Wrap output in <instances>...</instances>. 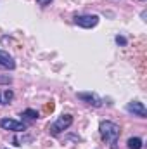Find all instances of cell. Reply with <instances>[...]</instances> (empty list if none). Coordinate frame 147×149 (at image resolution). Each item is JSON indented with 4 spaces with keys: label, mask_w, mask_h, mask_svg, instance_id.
<instances>
[{
    "label": "cell",
    "mask_w": 147,
    "mask_h": 149,
    "mask_svg": "<svg viewBox=\"0 0 147 149\" xmlns=\"http://www.w3.org/2000/svg\"><path fill=\"white\" fill-rule=\"evenodd\" d=\"M99 130H101V137L106 141V142H111V144H116V141H118V137H119V127L114 123V121H109V120H106V121H102L101 123V127H99Z\"/></svg>",
    "instance_id": "1"
},
{
    "label": "cell",
    "mask_w": 147,
    "mask_h": 149,
    "mask_svg": "<svg viewBox=\"0 0 147 149\" xmlns=\"http://www.w3.org/2000/svg\"><path fill=\"white\" fill-rule=\"evenodd\" d=\"M71 125H73V116H71V114H62V116L57 118L55 123H52V125L49 127V132H50L52 135H59L62 130L69 128Z\"/></svg>",
    "instance_id": "2"
},
{
    "label": "cell",
    "mask_w": 147,
    "mask_h": 149,
    "mask_svg": "<svg viewBox=\"0 0 147 149\" xmlns=\"http://www.w3.org/2000/svg\"><path fill=\"white\" fill-rule=\"evenodd\" d=\"M74 24L81 26V28H94L99 24V16L95 14H83V16H76L74 17Z\"/></svg>",
    "instance_id": "3"
},
{
    "label": "cell",
    "mask_w": 147,
    "mask_h": 149,
    "mask_svg": "<svg viewBox=\"0 0 147 149\" xmlns=\"http://www.w3.org/2000/svg\"><path fill=\"white\" fill-rule=\"evenodd\" d=\"M0 128L10 130V132H24L26 125L21 123V121H17V120H12V118H2L0 120Z\"/></svg>",
    "instance_id": "4"
},
{
    "label": "cell",
    "mask_w": 147,
    "mask_h": 149,
    "mask_svg": "<svg viewBox=\"0 0 147 149\" xmlns=\"http://www.w3.org/2000/svg\"><path fill=\"white\" fill-rule=\"evenodd\" d=\"M76 97H78L80 101H83V102L94 106V108H101V106H102V99H101L97 94H92V92H80V94H76Z\"/></svg>",
    "instance_id": "5"
},
{
    "label": "cell",
    "mask_w": 147,
    "mask_h": 149,
    "mask_svg": "<svg viewBox=\"0 0 147 149\" xmlns=\"http://www.w3.org/2000/svg\"><path fill=\"white\" fill-rule=\"evenodd\" d=\"M126 111L132 113L133 116H139V118H146L147 116V109L144 106V102H139V101H132L126 104Z\"/></svg>",
    "instance_id": "6"
},
{
    "label": "cell",
    "mask_w": 147,
    "mask_h": 149,
    "mask_svg": "<svg viewBox=\"0 0 147 149\" xmlns=\"http://www.w3.org/2000/svg\"><path fill=\"white\" fill-rule=\"evenodd\" d=\"M0 66L2 68H7V70H14L16 68V61H14V57L9 52L0 50Z\"/></svg>",
    "instance_id": "7"
},
{
    "label": "cell",
    "mask_w": 147,
    "mask_h": 149,
    "mask_svg": "<svg viewBox=\"0 0 147 149\" xmlns=\"http://www.w3.org/2000/svg\"><path fill=\"white\" fill-rule=\"evenodd\" d=\"M126 144H128V149H142V139L140 137H130Z\"/></svg>",
    "instance_id": "8"
},
{
    "label": "cell",
    "mask_w": 147,
    "mask_h": 149,
    "mask_svg": "<svg viewBox=\"0 0 147 149\" xmlns=\"http://www.w3.org/2000/svg\"><path fill=\"white\" fill-rule=\"evenodd\" d=\"M21 116H24V118H28V120H37L38 118V111H35V109H24Z\"/></svg>",
    "instance_id": "9"
},
{
    "label": "cell",
    "mask_w": 147,
    "mask_h": 149,
    "mask_svg": "<svg viewBox=\"0 0 147 149\" xmlns=\"http://www.w3.org/2000/svg\"><path fill=\"white\" fill-rule=\"evenodd\" d=\"M12 99H14V92H12V90H9V88H7V90H5V92H3V101H5V102H10V101H12Z\"/></svg>",
    "instance_id": "10"
},
{
    "label": "cell",
    "mask_w": 147,
    "mask_h": 149,
    "mask_svg": "<svg viewBox=\"0 0 147 149\" xmlns=\"http://www.w3.org/2000/svg\"><path fill=\"white\" fill-rule=\"evenodd\" d=\"M114 40H116V43H118V45H126V38H125V37H119V35H118Z\"/></svg>",
    "instance_id": "11"
},
{
    "label": "cell",
    "mask_w": 147,
    "mask_h": 149,
    "mask_svg": "<svg viewBox=\"0 0 147 149\" xmlns=\"http://www.w3.org/2000/svg\"><path fill=\"white\" fill-rule=\"evenodd\" d=\"M10 81H12V78H10L9 74H7V76H0V83H7V85H9Z\"/></svg>",
    "instance_id": "12"
},
{
    "label": "cell",
    "mask_w": 147,
    "mask_h": 149,
    "mask_svg": "<svg viewBox=\"0 0 147 149\" xmlns=\"http://www.w3.org/2000/svg\"><path fill=\"white\" fill-rule=\"evenodd\" d=\"M37 2H38V5L45 7V5H50V2H52V0H37Z\"/></svg>",
    "instance_id": "13"
},
{
    "label": "cell",
    "mask_w": 147,
    "mask_h": 149,
    "mask_svg": "<svg viewBox=\"0 0 147 149\" xmlns=\"http://www.w3.org/2000/svg\"><path fill=\"white\" fill-rule=\"evenodd\" d=\"M0 104H2V97H0Z\"/></svg>",
    "instance_id": "14"
}]
</instances>
